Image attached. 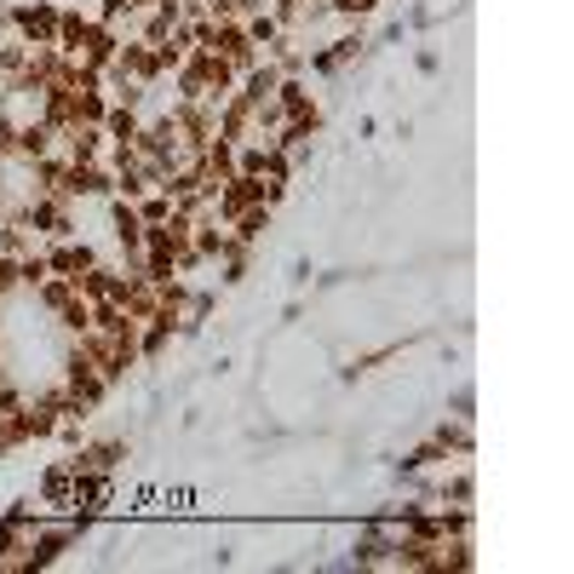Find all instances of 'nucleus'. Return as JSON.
Returning <instances> with one entry per match:
<instances>
[{
  "instance_id": "nucleus-16",
  "label": "nucleus",
  "mask_w": 574,
  "mask_h": 574,
  "mask_svg": "<svg viewBox=\"0 0 574 574\" xmlns=\"http://www.w3.org/2000/svg\"><path fill=\"white\" fill-rule=\"evenodd\" d=\"M24 64H29V40L7 35V40H0V80H17V75H24Z\"/></svg>"
},
{
  "instance_id": "nucleus-14",
  "label": "nucleus",
  "mask_w": 574,
  "mask_h": 574,
  "mask_svg": "<svg viewBox=\"0 0 574 574\" xmlns=\"http://www.w3.org/2000/svg\"><path fill=\"white\" fill-rule=\"evenodd\" d=\"M241 29H248V40H253V47H259V52H271V47H276V40L287 35V29L276 24V12H271V7H259L253 17H241Z\"/></svg>"
},
{
  "instance_id": "nucleus-3",
  "label": "nucleus",
  "mask_w": 574,
  "mask_h": 574,
  "mask_svg": "<svg viewBox=\"0 0 574 574\" xmlns=\"http://www.w3.org/2000/svg\"><path fill=\"white\" fill-rule=\"evenodd\" d=\"M121 460H127V442L121 437H98V442H80L70 454V471H104V477H115Z\"/></svg>"
},
{
  "instance_id": "nucleus-22",
  "label": "nucleus",
  "mask_w": 574,
  "mask_h": 574,
  "mask_svg": "<svg viewBox=\"0 0 574 574\" xmlns=\"http://www.w3.org/2000/svg\"><path fill=\"white\" fill-rule=\"evenodd\" d=\"M17 287H24V276H17V259H0V299H12Z\"/></svg>"
},
{
  "instance_id": "nucleus-17",
  "label": "nucleus",
  "mask_w": 574,
  "mask_h": 574,
  "mask_svg": "<svg viewBox=\"0 0 574 574\" xmlns=\"http://www.w3.org/2000/svg\"><path fill=\"white\" fill-rule=\"evenodd\" d=\"M58 327H64L70 339H75V334H87V327H92V304H87V299L75 294V299L64 304V311H58Z\"/></svg>"
},
{
  "instance_id": "nucleus-1",
  "label": "nucleus",
  "mask_w": 574,
  "mask_h": 574,
  "mask_svg": "<svg viewBox=\"0 0 574 574\" xmlns=\"http://www.w3.org/2000/svg\"><path fill=\"white\" fill-rule=\"evenodd\" d=\"M58 0H12V35L29 47H58Z\"/></svg>"
},
{
  "instance_id": "nucleus-6",
  "label": "nucleus",
  "mask_w": 574,
  "mask_h": 574,
  "mask_svg": "<svg viewBox=\"0 0 574 574\" xmlns=\"http://www.w3.org/2000/svg\"><path fill=\"white\" fill-rule=\"evenodd\" d=\"M196 161H201V184H208V196L219 190L224 178H236V144L230 138H208Z\"/></svg>"
},
{
  "instance_id": "nucleus-2",
  "label": "nucleus",
  "mask_w": 574,
  "mask_h": 574,
  "mask_svg": "<svg viewBox=\"0 0 574 574\" xmlns=\"http://www.w3.org/2000/svg\"><path fill=\"white\" fill-rule=\"evenodd\" d=\"M58 385H64V391L75 397V408H87V414H92V408H98V402H104V397H110V385H104V374H98V367H92L87 357H80V351H75V345H70V351H64V379H58Z\"/></svg>"
},
{
  "instance_id": "nucleus-21",
  "label": "nucleus",
  "mask_w": 574,
  "mask_h": 574,
  "mask_svg": "<svg viewBox=\"0 0 574 574\" xmlns=\"http://www.w3.org/2000/svg\"><path fill=\"white\" fill-rule=\"evenodd\" d=\"M322 7H327V12H339V17H367V12L379 7V0H322Z\"/></svg>"
},
{
  "instance_id": "nucleus-20",
  "label": "nucleus",
  "mask_w": 574,
  "mask_h": 574,
  "mask_svg": "<svg viewBox=\"0 0 574 574\" xmlns=\"http://www.w3.org/2000/svg\"><path fill=\"white\" fill-rule=\"evenodd\" d=\"M437 460H448V448H442L437 437H430V442H420V448H414V454H408L402 465H408V471H425V465H437Z\"/></svg>"
},
{
  "instance_id": "nucleus-13",
  "label": "nucleus",
  "mask_w": 574,
  "mask_h": 574,
  "mask_svg": "<svg viewBox=\"0 0 574 574\" xmlns=\"http://www.w3.org/2000/svg\"><path fill=\"white\" fill-rule=\"evenodd\" d=\"M29 294H35V304H40L47 316H58V311H64V304L75 299V282H70V276H40Z\"/></svg>"
},
{
  "instance_id": "nucleus-15",
  "label": "nucleus",
  "mask_w": 574,
  "mask_h": 574,
  "mask_svg": "<svg viewBox=\"0 0 574 574\" xmlns=\"http://www.w3.org/2000/svg\"><path fill=\"white\" fill-rule=\"evenodd\" d=\"M138 121H144L138 110H127V104H110L98 127H104V138H110V144H133V138H138Z\"/></svg>"
},
{
  "instance_id": "nucleus-19",
  "label": "nucleus",
  "mask_w": 574,
  "mask_h": 574,
  "mask_svg": "<svg viewBox=\"0 0 574 574\" xmlns=\"http://www.w3.org/2000/svg\"><path fill=\"white\" fill-rule=\"evenodd\" d=\"M471 495H477V483H471V471H454V477L442 483V500H454V506H471Z\"/></svg>"
},
{
  "instance_id": "nucleus-9",
  "label": "nucleus",
  "mask_w": 574,
  "mask_h": 574,
  "mask_svg": "<svg viewBox=\"0 0 574 574\" xmlns=\"http://www.w3.org/2000/svg\"><path fill=\"white\" fill-rule=\"evenodd\" d=\"M58 420H64V414H52V408L47 402H24V414H17V442H47L52 437V430H58Z\"/></svg>"
},
{
  "instance_id": "nucleus-8",
  "label": "nucleus",
  "mask_w": 574,
  "mask_h": 574,
  "mask_svg": "<svg viewBox=\"0 0 574 574\" xmlns=\"http://www.w3.org/2000/svg\"><path fill=\"white\" fill-rule=\"evenodd\" d=\"M219 138H230V144H248V138H259L253 133V104L241 92H230L219 104Z\"/></svg>"
},
{
  "instance_id": "nucleus-11",
  "label": "nucleus",
  "mask_w": 574,
  "mask_h": 574,
  "mask_svg": "<svg viewBox=\"0 0 574 574\" xmlns=\"http://www.w3.org/2000/svg\"><path fill=\"white\" fill-rule=\"evenodd\" d=\"M271 219H276V208H264V201H259V208L236 213L230 224H224V230H230V236L241 241V248H259V241H264V230H271Z\"/></svg>"
},
{
  "instance_id": "nucleus-4",
  "label": "nucleus",
  "mask_w": 574,
  "mask_h": 574,
  "mask_svg": "<svg viewBox=\"0 0 574 574\" xmlns=\"http://www.w3.org/2000/svg\"><path fill=\"white\" fill-rule=\"evenodd\" d=\"M173 121H178V133L190 150H201L208 138H219V104H178L173 98Z\"/></svg>"
},
{
  "instance_id": "nucleus-18",
  "label": "nucleus",
  "mask_w": 574,
  "mask_h": 574,
  "mask_svg": "<svg viewBox=\"0 0 574 574\" xmlns=\"http://www.w3.org/2000/svg\"><path fill=\"white\" fill-rule=\"evenodd\" d=\"M437 442L448 448V454H471V425L465 420H442L437 425Z\"/></svg>"
},
{
  "instance_id": "nucleus-5",
  "label": "nucleus",
  "mask_w": 574,
  "mask_h": 574,
  "mask_svg": "<svg viewBox=\"0 0 574 574\" xmlns=\"http://www.w3.org/2000/svg\"><path fill=\"white\" fill-rule=\"evenodd\" d=\"M190 64H196V75H201V92H208V104H224V98L236 92V70L224 64L219 52H190Z\"/></svg>"
},
{
  "instance_id": "nucleus-12",
  "label": "nucleus",
  "mask_w": 574,
  "mask_h": 574,
  "mask_svg": "<svg viewBox=\"0 0 574 574\" xmlns=\"http://www.w3.org/2000/svg\"><path fill=\"white\" fill-rule=\"evenodd\" d=\"M357 47H362L357 35H339V40H327L322 52H311V70H316V75H334V70H345V64H351V58H357Z\"/></svg>"
},
{
  "instance_id": "nucleus-10",
  "label": "nucleus",
  "mask_w": 574,
  "mask_h": 574,
  "mask_svg": "<svg viewBox=\"0 0 574 574\" xmlns=\"http://www.w3.org/2000/svg\"><path fill=\"white\" fill-rule=\"evenodd\" d=\"M70 488H75L70 460L64 465H47V471H40V483H35V506H70Z\"/></svg>"
},
{
  "instance_id": "nucleus-7",
  "label": "nucleus",
  "mask_w": 574,
  "mask_h": 574,
  "mask_svg": "<svg viewBox=\"0 0 574 574\" xmlns=\"http://www.w3.org/2000/svg\"><path fill=\"white\" fill-rule=\"evenodd\" d=\"M391 546H397V528L391 523H367L357 551H351V563L357 569H385V563H391Z\"/></svg>"
},
{
  "instance_id": "nucleus-23",
  "label": "nucleus",
  "mask_w": 574,
  "mask_h": 574,
  "mask_svg": "<svg viewBox=\"0 0 574 574\" xmlns=\"http://www.w3.org/2000/svg\"><path fill=\"white\" fill-rule=\"evenodd\" d=\"M0 379H7V367H0Z\"/></svg>"
}]
</instances>
